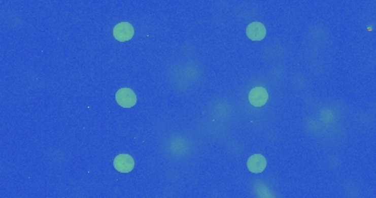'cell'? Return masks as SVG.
Listing matches in <instances>:
<instances>
[{
    "label": "cell",
    "instance_id": "1",
    "mask_svg": "<svg viewBox=\"0 0 376 198\" xmlns=\"http://www.w3.org/2000/svg\"><path fill=\"white\" fill-rule=\"evenodd\" d=\"M116 101L123 108L133 107L136 103L135 92L130 88H120L116 92Z\"/></svg>",
    "mask_w": 376,
    "mask_h": 198
},
{
    "label": "cell",
    "instance_id": "2",
    "mask_svg": "<svg viewBox=\"0 0 376 198\" xmlns=\"http://www.w3.org/2000/svg\"><path fill=\"white\" fill-rule=\"evenodd\" d=\"M134 35V29L129 22H120L114 28V37L120 42L129 41Z\"/></svg>",
    "mask_w": 376,
    "mask_h": 198
},
{
    "label": "cell",
    "instance_id": "3",
    "mask_svg": "<svg viewBox=\"0 0 376 198\" xmlns=\"http://www.w3.org/2000/svg\"><path fill=\"white\" fill-rule=\"evenodd\" d=\"M268 92L264 87H254L250 90L249 102L254 107H262L267 103Z\"/></svg>",
    "mask_w": 376,
    "mask_h": 198
},
{
    "label": "cell",
    "instance_id": "4",
    "mask_svg": "<svg viewBox=\"0 0 376 198\" xmlns=\"http://www.w3.org/2000/svg\"><path fill=\"white\" fill-rule=\"evenodd\" d=\"M114 167L118 172L129 173L134 168V160L129 154H119L115 157Z\"/></svg>",
    "mask_w": 376,
    "mask_h": 198
},
{
    "label": "cell",
    "instance_id": "5",
    "mask_svg": "<svg viewBox=\"0 0 376 198\" xmlns=\"http://www.w3.org/2000/svg\"><path fill=\"white\" fill-rule=\"evenodd\" d=\"M247 36L253 41H261L266 36V29L261 22H252L248 25Z\"/></svg>",
    "mask_w": 376,
    "mask_h": 198
},
{
    "label": "cell",
    "instance_id": "6",
    "mask_svg": "<svg viewBox=\"0 0 376 198\" xmlns=\"http://www.w3.org/2000/svg\"><path fill=\"white\" fill-rule=\"evenodd\" d=\"M267 165L266 158L262 154H253L248 160V169L252 173H262Z\"/></svg>",
    "mask_w": 376,
    "mask_h": 198
}]
</instances>
